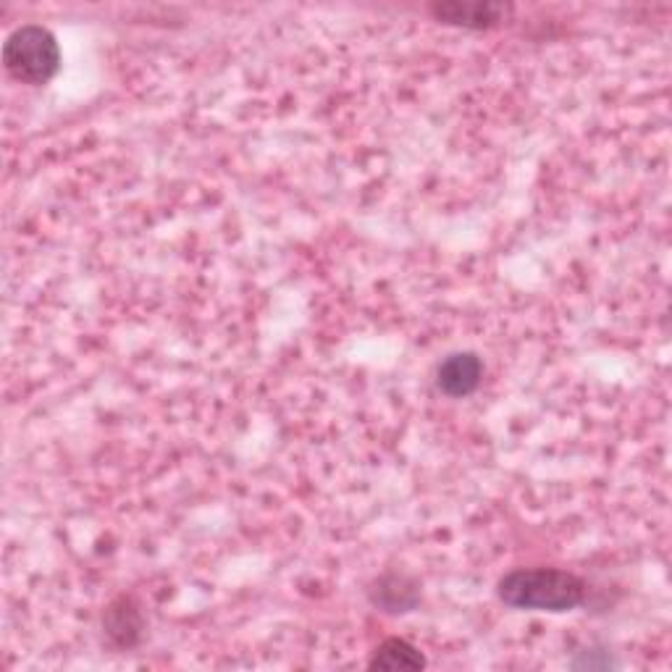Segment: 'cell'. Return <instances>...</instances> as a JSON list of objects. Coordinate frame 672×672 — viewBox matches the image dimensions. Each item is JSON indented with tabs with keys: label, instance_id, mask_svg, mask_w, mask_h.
<instances>
[{
	"label": "cell",
	"instance_id": "1",
	"mask_svg": "<svg viewBox=\"0 0 672 672\" xmlns=\"http://www.w3.org/2000/svg\"><path fill=\"white\" fill-rule=\"evenodd\" d=\"M499 599L512 610L570 612L583 604L586 583L560 568H523L499 581Z\"/></svg>",
	"mask_w": 672,
	"mask_h": 672
},
{
	"label": "cell",
	"instance_id": "2",
	"mask_svg": "<svg viewBox=\"0 0 672 672\" xmlns=\"http://www.w3.org/2000/svg\"><path fill=\"white\" fill-rule=\"evenodd\" d=\"M3 67L17 82L42 88L61 69L59 40L40 24L19 27L3 45Z\"/></svg>",
	"mask_w": 672,
	"mask_h": 672
},
{
	"label": "cell",
	"instance_id": "3",
	"mask_svg": "<svg viewBox=\"0 0 672 672\" xmlns=\"http://www.w3.org/2000/svg\"><path fill=\"white\" fill-rule=\"evenodd\" d=\"M483 363L476 353H455L441 360L436 368V386L445 391L447 397L462 399L470 397L481 386Z\"/></svg>",
	"mask_w": 672,
	"mask_h": 672
},
{
	"label": "cell",
	"instance_id": "4",
	"mask_svg": "<svg viewBox=\"0 0 672 672\" xmlns=\"http://www.w3.org/2000/svg\"><path fill=\"white\" fill-rule=\"evenodd\" d=\"M431 13L445 24L468 27V30H486L505 17V6L497 3H436Z\"/></svg>",
	"mask_w": 672,
	"mask_h": 672
},
{
	"label": "cell",
	"instance_id": "5",
	"mask_svg": "<svg viewBox=\"0 0 672 672\" xmlns=\"http://www.w3.org/2000/svg\"><path fill=\"white\" fill-rule=\"evenodd\" d=\"M420 589L416 581H410L407 576H386L376 583L374 589V604L381 607L384 612L399 614L410 612L418 604Z\"/></svg>",
	"mask_w": 672,
	"mask_h": 672
},
{
	"label": "cell",
	"instance_id": "6",
	"mask_svg": "<svg viewBox=\"0 0 672 672\" xmlns=\"http://www.w3.org/2000/svg\"><path fill=\"white\" fill-rule=\"evenodd\" d=\"M368 664L374 670H424L426 656L410 641L386 639L378 643Z\"/></svg>",
	"mask_w": 672,
	"mask_h": 672
},
{
	"label": "cell",
	"instance_id": "7",
	"mask_svg": "<svg viewBox=\"0 0 672 672\" xmlns=\"http://www.w3.org/2000/svg\"><path fill=\"white\" fill-rule=\"evenodd\" d=\"M105 631L119 646H132L134 641L140 639L142 633V614L138 607L132 604V599L121 597L119 602H113L109 607V614H105Z\"/></svg>",
	"mask_w": 672,
	"mask_h": 672
}]
</instances>
